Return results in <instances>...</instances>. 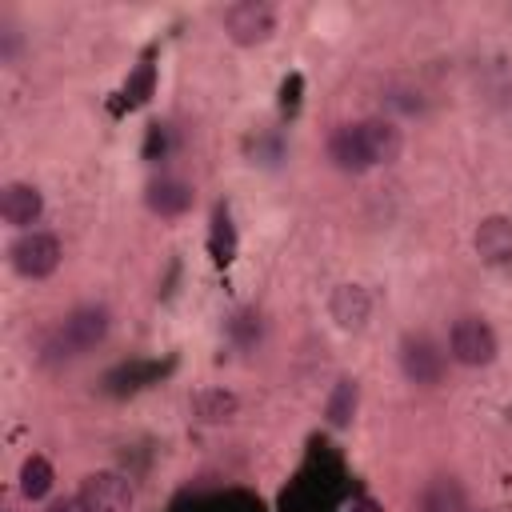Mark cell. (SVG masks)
<instances>
[{"mask_svg":"<svg viewBox=\"0 0 512 512\" xmlns=\"http://www.w3.org/2000/svg\"><path fill=\"white\" fill-rule=\"evenodd\" d=\"M108 328H112V312L104 304H80L48 336L44 360H76V356L92 352L96 344H104L108 340Z\"/></svg>","mask_w":512,"mask_h":512,"instance_id":"1","label":"cell"},{"mask_svg":"<svg viewBox=\"0 0 512 512\" xmlns=\"http://www.w3.org/2000/svg\"><path fill=\"white\" fill-rule=\"evenodd\" d=\"M500 356L496 328L484 316H456L448 328V360L460 368H488Z\"/></svg>","mask_w":512,"mask_h":512,"instance_id":"2","label":"cell"},{"mask_svg":"<svg viewBox=\"0 0 512 512\" xmlns=\"http://www.w3.org/2000/svg\"><path fill=\"white\" fill-rule=\"evenodd\" d=\"M400 372L416 388H436L448 372V348L428 332H408L400 340Z\"/></svg>","mask_w":512,"mask_h":512,"instance_id":"3","label":"cell"},{"mask_svg":"<svg viewBox=\"0 0 512 512\" xmlns=\"http://www.w3.org/2000/svg\"><path fill=\"white\" fill-rule=\"evenodd\" d=\"M8 260H12V268H16L24 280H48V276L60 268V260H64V244H60V236H52V232L28 228L24 236L12 240Z\"/></svg>","mask_w":512,"mask_h":512,"instance_id":"4","label":"cell"},{"mask_svg":"<svg viewBox=\"0 0 512 512\" xmlns=\"http://www.w3.org/2000/svg\"><path fill=\"white\" fill-rule=\"evenodd\" d=\"M224 32L240 48H256L276 32V8L268 0H236L224 8Z\"/></svg>","mask_w":512,"mask_h":512,"instance_id":"5","label":"cell"},{"mask_svg":"<svg viewBox=\"0 0 512 512\" xmlns=\"http://www.w3.org/2000/svg\"><path fill=\"white\" fill-rule=\"evenodd\" d=\"M76 496L88 504V512H132V500H136L128 476H120L112 468H100V472L84 476Z\"/></svg>","mask_w":512,"mask_h":512,"instance_id":"6","label":"cell"},{"mask_svg":"<svg viewBox=\"0 0 512 512\" xmlns=\"http://www.w3.org/2000/svg\"><path fill=\"white\" fill-rule=\"evenodd\" d=\"M472 248L488 268H512V216L492 212L476 224Z\"/></svg>","mask_w":512,"mask_h":512,"instance_id":"7","label":"cell"},{"mask_svg":"<svg viewBox=\"0 0 512 512\" xmlns=\"http://www.w3.org/2000/svg\"><path fill=\"white\" fill-rule=\"evenodd\" d=\"M0 216H4V224L28 232V224H36L44 216V192L36 184H28V180L4 184L0 188Z\"/></svg>","mask_w":512,"mask_h":512,"instance_id":"8","label":"cell"},{"mask_svg":"<svg viewBox=\"0 0 512 512\" xmlns=\"http://www.w3.org/2000/svg\"><path fill=\"white\" fill-rule=\"evenodd\" d=\"M328 312L344 332H360L372 320V296L360 284H336L328 296Z\"/></svg>","mask_w":512,"mask_h":512,"instance_id":"9","label":"cell"},{"mask_svg":"<svg viewBox=\"0 0 512 512\" xmlns=\"http://www.w3.org/2000/svg\"><path fill=\"white\" fill-rule=\"evenodd\" d=\"M360 136H364V148H368L372 168H376V164H392V160H400V152H404V132H400L396 120H388V116H368V120H360Z\"/></svg>","mask_w":512,"mask_h":512,"instance_id":"10","label":"cell"},{"mask_svg":"<svg viewBox=\"0 0 512 512\" xmlns=\"http://www.w3.org/2000/svg\"><path fill=\"white\" fill-rule=\"evenodd\" d=\"M416 512H472L468 492L456 476H432L416 492Z\"/></svg>","mask_w":512,"mask_h":512,"instance_id":"11","label":"cell"},{"mask_svg":"<svg viewBox=\"0 0 512 512\" xmlns=\"http://www.w3.org/2000/svg\"><path fill=\"white\" fill-rule=\"evenodd\" d=\"M328 160H332L340 172H368V168H372L368 148H364V136H360V124H340V128H332V136H328Z\"/></svg>","mask_w":512,"mask_h":512,"instance_id":"12","label":"cell"},{"mask_svg":"<svg viewBox=\"0 0 512 512\" xmlns=\"http://www.w3.org/2000/svg\"><path fill=\"white\" fill-rule=\"evenodd\" d=\"M144 200H148V208H152L156 216H164V220H176V216H184V212L192 208L196 192H192V184H188V180H176V176H160V180H152V184H148Z\"/></svg>","mask_w":512,"mask_h":512,"instance_id":"13","label":"cell"},{"mask_svg":"<svg viewBox=\"0 0 512 512\" xmlns=\"http://www.w3.org/2000/svg\"><path fill=\"white\" fill-rule=\"evenodd\" d=\"M188 412H192V420H200V424H228V420H236L240 400H236V392H228V388H200V392H192Z\"/></svg>","mask_w":512,"mask_h":512,"instance_id":"14","label":"cell"},{"mask_svg":"<svg viewBox=\"0 0 512 512\" xmlns=\"http://www.w3.org/2000/svg\"><path fill=\"white\" fill-rule=\"evenodd\" d=\"M356 404H360V384L352 376H340L336 388L328 392V404H324V416L332 428H348L352 416H356Z\"/></svg>","mask_w":512,"mask_h":512,"instance_id":"15","label":"cell"},{"mask_svg":"<svg viewBox=\"0 0 512 512\" xmlns=\"http://www.w3.org/2000/svg\"><path fill=\"white\" fill-rule=\"evenodd\" d=\"M56 484V468L48 464V456L32 452L24 464H20V496L24 500H44Z\"/></svg>","mask_w":512,"mask_h":512,"instance_id":"16","label":"cell"},{"mask_svg":"<svg viewBox=\"0 0 512 512\" xmlns=\"http://www.w3.org/2000/svg\"><path fill=\"white\" fill-rule=\"evenodd\" d=\"M212 256H216V264H228L236 256V232H232L228 208H216V216H212Z\"/></svg>","mask_w":512,"mask_h":512,"instance_id":"17","label":"cell"},{"mask_svg":"<svg viewBox=\"0 0 512 512\" xmlns=\"http://www.w3.org/2000/svg\"><path fill=\"white\" fill-rule=\"evenodd\" d=\"M260 332H264V324H260V312H256V308H240V312H232V320H228V336H232V344L252 348V344L260 340Z\"/></svg>","mask_w":512,"mask_h":512,"instance_id":"18","label":"cell"},{"mask_svg":"<svg viewBox=\"0 0 512 512\" xmlns=\"http://www.w3.org/2000/svg\"><path fill=\"white\" fill-rule=\"evenodd\" d=\"M124 92H128L132 100H148V92H152V68L144 64V68H140V76H136V80L124 88Z\"/></svg>","mask_w":512,"mask_h":512,"instance_id":"19","label":"cell"},{"mask_svg":"<svg viewBox=\"0 0 512 512\" xmlns=\"http://www.w3.org/2000/svg\"><path fill=\"white\" fill-rule=\"evenodd\" d=\"M48 512H88V504L80 496H60V500L48 504Z\"/></svg>","mask_w":512,"mask_h":512,"instance_id":"20","label":"cell"},{"mask_svg":"<svg viewBox=\"0 0 512 512\" xmlns=\"http://www.w3.org/2000/svg\"><path fill=\"white\" fill-rule=\"evenodd\" d=\"M472 512H496V508H472Z\"/></svg>","mask_w":512,"mask_h":512,"instance_id":"21","label":"cell"}]
</instances>
